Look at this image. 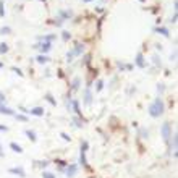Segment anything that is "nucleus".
<instances>
[{"instance_id": "nucleus-32", "label": "nucleus", "mask_w": 178, "mask_h": 178, "mask_svg": "<svg viewBox=\"0 0 178 178\" xmlns=\"http://www.w3.org/2000/svg\"><path fill=\"white\" fill-rule=\"evenodd\" d=\"M102 89H104V83H102V81H97V88H96V91L99 92V91H102Z\"/></svg>"}, {"instance_id": "nucleus-40", "label": "nucleus", "mask_w": 178, "mask_h": 178, "mask_svg": "<svg viewBox=\"0 0 178 178\" xmlns=\"http://www.w3.org/2000/svg\"><path fill=\"white\" fill-rule=\"evenodd\" d=\"M0 131H8V126H5V125H0Z\"/></svg>"}, {"instance_id": "nucleus-20", "label": "nucleus", "mask_w": 178, "mask_h": 178, "mask_svg": "<svg viewBox=\"0 0 178 178\" xmlns=\"http://www.w3.org/2000/svg\"><path fill=\"white\" fill-rule=\"evenodd\" d=\"M139 136H141V138H144V139H146V138L149 136V131H147L146 128H141V130H139Z\"/></svg>"}, {"instance_id": "nucleus-37", "label": "nucleus", "mask_w": 178, "mask_h": 178, "mask_svg": "<svg viewBox=\"0 0 178 178\" xmlns=\"http://www.w3.org/2000/svg\"><path fill=\"white\" fill-rule=\"evenodd\" d=\"M152 60H154V63L157 65V67H160V60H159V57H157V55H155V57H154Z\"/></svg>"}, {"instance_id": "nucleus-36", "label": "nucleus", "mask_w": 178, "mask_h": 178, "mask_svg": "<svg viewBox=\"0 0 178 178\" xmlns=\"http://www.w3.org/2000/svg\"><path fill=\"white\" fill-rule=\"evenodd\" d=\"M12 70H13V71H15L16 74H20V76H23V73H21V70H20V68H16V67H13Z\"/></svg>"}, {"instance_id": "nucleus-9", "label": "nucleus", "mask_w": 178, "mask_h": 178, "mask_svg": "<svg viewBox=\"0 0 178 178\" xmlns=\"http://www.w3.org/2000/svg\"><path fill=\"white\" fill-rule=\"evenodd\" d=\"M172 138V141H170V149H172V151H173V155L176 157V133H173V136H170Z\"/></svg>"}, {"instance_id": "nucleus-18", "label": "nucleus", "mask_w": 178, "mask_h": 178, "mask_svg": "<svg viewBox=\"0 0 178 178\" xmlns=\"http://www.w3.org/2000/svg\"><path fill=\"white\" fill-rule=\"evenodd\" d=\"M79 83H81V79H79V78H74V79H73V84H71V89H73V91L79 89Z\"/></svg>"}, {"instance_id": "nucleus-26", "label": "nucleus", "mask_w": 178, "mask_h": 178, "mask_svg": "<svg viewBox=\"0 0 178 178\" xmlns=\"http://www.w3.org/2000/svg\"><path fill=\"white\" fill-rule=\"evenodd\" d=\"M5 52H8V45L3 42V44H0V53H5Z\"/></svg>"}, {"instance_id": "nucleus-10", "label": "nucleus", "mask_w": 178, "mask_h": 178, "mask_svg": "<svg viewBox=\"0 0 178 178\" xmlns=\"http://www.w3.org/2000/svg\"><path fill=\"white\" fill-rule=\"evenodd\" d=\"M136 65H138L139 68H144V67H146L144 58H143V53H138V55H136Z\"/></svg>"}, {"instance_id": "nucleus-45", "label": "nucleus", "mask_w": 178, "mask_h": 178, "mask_svg": "<svg viewBox=\"0 0 178 178\" xmlns=\"http://www.w3.org/2000/svg\"><path fill=\"white\" fill-rule=\"evenodd\" d=\"M42 2H45V0H42Z\"/></svg>"}, {"instance_id": "nucleus-41", "label": "nucleus", "mask_w": 178, "mask_h": 178, "mask_svg": "<svg viewBox=\"0 0 178 178\" xmlns=\"http://www.w3.org/2000/svg\"><path fill=\"white\" fill-rule=\"evenodd\" d=\"M172 23H176V13H173V16H172Z\"/></svg>"}, {"instance_id": "nucleus-35", "label": "nucleus", "mask_w": 178, "mask_h": 178, "mask_svg": "<svg viewBox=\"0 0 178 178\" xmlns=\"http://www.w3.org/2000/svg\"><path fill=\"white\" fill-rule=\"evenodd\" d=\"M53 23L57 24V26H62V24H63V20H62V18H57V20H55Z\"/></svg>"}, {"instance_id": "nucleus-21", "label": "nucleus", "mask_w": 178, "mask_h": 178, "mask_svg": "<svg viewBox=\"0 0 178 178\" xmlns=\"http://www.w3.org/2000/svg\"><path fill=\"white\" fill-rule=\"evenodd\" d=\"M79 160H81V164L86 167L88 165V160H86V152H81V155H79Z\"/></svg>"}, {"instance_id": "nucleus-28", "label": "nucleus", "mask_w": 178, "mask_h": 178, "mask_svg": "<svg viewBox=\"0 0 178 178\" xmlns=\"http://www.w3.org/2000/svg\"><path fill=\"white\" fill-rule=\"evenodd\" d=\"M73 57H74V53H73V50H70V52L67 53V62H68V63L73 62Z\"/></svg>"}, {"instance_id": "nucleus-12", "label": "nucleus", "mask_w": 178, "mask_h": 178, "mask_svg": "<svg viewBox=\"0 0 178 178\" xmlns=\"http://www.w3.org/2000/svg\"><path fill=\"white\" fill-rule=\"evenodd\" d=\"M24 133H26V136H28V139H29V141H33V143H36V133H34V131L33 130H26L24 131Z\"/></svg>"}, {"instance_id": "nucleus-3", "label": "nucleus", "mask_w": 178, "mask_h": 178, "mask_svg": "<svg viewBox=\"0 0 178 178\" xmlns=\"http://www.w3.org/2000/svg\"><path fill=\"white\" fill-rule=\"evenodd\" d=\"M34 49H41V52H42V55H44V53H47V52L52 49V45H50V42H41V44H36Z\"/></svg>"}, {"instance_id": "nucleus-29", "label": "nucleus", "mask_w": 178, "mask_h": 178, "mask_svg": "<svg viewBox=\"0 0 178 178\" xmlns=\"http://www.w3.org/2000/svg\"><path fill=\"white\" fill-rule=\"evenodd\" d=\"M42 178H57V176H55L53 173H50V172H44L42 173Z\"/></svg>"}, {"instance_id": "nucleus-4", "label": "nucleus", "mask_w": 178, "mask_h": 178, "mask_svg": "<svg viewBox=\"0 0 178 178\" xmlns=\"http://www.w3.org/2000/svg\"><path fill=\"white\" fill-rule=\"evenodd\" d=\"M76 172H78V165H74V164H70L67 168H65V173H67V176H70V178H73L76 175Z\"/></svg>"}, {"instance_id": "nucleus-22", "label": "nucleus", "mask_w": 178, "mask_h": 178, "mask_svg": "<svg viewBox=\"0 0 178 178\" xmlns=\"http://www.w3.org/2000/svg\"><path fill=\"white\" fill-rule=\"evenodd\" d=\"M45 99H47V100L50 102L52 105H57V100H55V99L52 97V94H45Z\"/></svg>"}, {"instance_id": "nucleus-23", "label": "nucleus", "mask_w": 178, "mask_h": 178, "mask_svg": "<svg viewBox=\"0 0 178 178\" xmlns=\"http://www.w3.org/2000/svg\"><path fill=\"white\" fill-rule=\"evenodd\" d=\"M10 33H12V29H10L8 26H3L2 29H0V34H3V36H5V34H10Z\"/></svg>"}, {"instance_id": "nucleus-42", "label": "nucleus", "mask_w": 178, "mask_h": 178, "mask_svg": "<svg viewBox=\"0 0 178 178\" xmlns=\"http://www.w3.org/2000/svg\"><path fill=\"white\" fill-rule=\"evenodd\" d=\"M0 157H3V147H2V144H0Z\"/></svg>"}, {"instance_id": "nucleus-44", "label": "nucleus", "mask_w": 178, "mask_h": 178, "mask_svg": "<svg viewBox=\"0 0 178 178\" xmlns=\"http://www.w3.org/2000/svg\"><path fill=\"white\" fill-rule=\"evenodd\" d=\"M0 68H2V63H0Z\"/></svg>"}, {"instance_id": "nucleus-5", "label": "nucleus", "mask_w": 178, "mask_h": 178, "mask_svg": "<svg viewBox=\"0 0 178 178\" xmlns=\"http://www.w3.org/2000/svg\"><path fill=\"white\" fill-rule=\"evenodd\" d=\"M8 172L13 173V175H18L20 178H24V176H26V172H24V168H23V167H13V168H10Z\"/></svg>"}, {"instance_id": "nucleus-8", "label": "nucleus", "mask_w": 178, "mask_h": 178, "mask_svg": "<svg viewBox=\"0 0 178 178\" xmlns=\"http://www.w3.org/2000/svg\"><path fill=\"white\" fill-rule=\"evenodd\" d=\"M29 114L34 115V117H42V115H44V109H42V107H34V109L29 110Z\"/></svg>"}, {"instance_id": "nucleus-30", "label": "nucleus", "mask_w": 178, "mask_h": 178, "mask_svg": "<svg viewBox=\"0 0 178 178\" xmlns=\"http://www.w3.org/2000/svg\"><path fill=\"white\" fill-rule=\"evenodd\" d=\"M0 16H5V10H3V0H0Z\"/></svg>"}, {"instance_id": "nucleus-25", "label": "nucleus", "mask_w": 178, "mask_h": 178, "mask_svg": "<svg viewBox=\"0 0 178 178\" xmlns=\"http://www.w3.org/2000/svg\"><path fill=\"white\" fill-rule=\"evenodd\" d=\"M15 118H16L18 121H28V117H26V115H21V114H18V115H15Z\"/></svg>"}, {"instance_id": "nucleus-1", "label": "nucleus", "mask_w": 178, "mask_h": 178, "mask_svg": "<svg viewBox=\"0 0 178 178\" xmlns=\"http://www.w3.org/2000/svg\"><path fill=\"white\" fill-rule=\"evenodd\" d=\"M164 110H165V107H164L162 99L157 97V99H154L152 104L149 105V115H151L152 118H157V117H160L164 114Z\"/></svg>"}, {"instance_id": "nucleus-13", "label": "nucleus", "mask_w": 178, "mask_h": 178, "mask_svg": "<svg viewBox=\"0 0 178 178\" xmlns=\"http://www.w3.org/2000/svg\"><path fill=\"white\" fill-rule=\"evenodd\" d=\"M55 37H57L55 34H49V36H42V37H39V41H41V42H52Z\"/></svg>"}, {"instance_id": "nucleus-2", "label": "nucleus", "mask_w": 178, "mask_h": 178, "mask_svg": "<svg viewBox=\"0 0 178 178\" xmlns=\"http://www.w3.org/2000/svg\"><path fill=\"white\" fill-rule=\"evenodd\" d=\"M160 133H162L164 141H168V139H170V136H172V126H170V123H164Z\"/></svg>"}, {"instance_id": "nucleus-11", "label": "nucleus", "mask_w": 178, "mask_h": 178, "mask_svg": "<svg viewBox=\"0 0 178 178\" xmlns=\"http://www.w3.org/2000/svg\"><path fill=\"white\" fill-rule=\"evenodd\" d=\"M0 114H3V115H15V112L12 109L5 107V105H0Z\"/></svg>"}, {"instance_id": "nucleus-43", "label": "nucleus", "mask_w": 178, "mask_h": 178, "mask_svg": "<svg viewBox=\"0 0 178 178\" xmlns=\"http://www.w3.org/2000/svg\"><path fill=\"white\" fill-rule=\"evenodd\" d=\"M86 2H92V0H86Z\"/></svg>"}, {"instance_id": "nucleus-7", "label": "nucleus", "mask_w": 178, "mask_h": 178, "mask_svg": "<svg viewBox=\"0 0 178 178\" xmlns=\"http://www.w3.org/2000/svg\"><path fill=\"white\" fill-rule=\"evenodd\" d=\"M71 112H74L76 115H81V109H79L78 99H71Z\"/></svg>"}, {"instance_id": "nucleus-16", "label": "nucleus", "mask_w": 178, "mask_h": 178, "mask_svg": "<svg viewBox=\"0 0 178 178\" xmlns=\"http://www.w3.org/2000/svg\"><path fill=\"white\" fill-rule=\"evenodd\" d=\"M10 147L13 149L15 152H18V154H21V152H23V147H21L20 144H16V143H10Z\"/></svg>"}, {"instance_id": "nucleus-33", "label": "nucleus", "mask_w": 178, "mask_h": 178, "mask_svg": "<svg viewBox=\"0 0 178 178\" xmlns=\"http://www.w3.org/2000/svg\"><path fill=\"white\" fill-rule=\"evenodd\" d=\"M157 91H159V94H162V92L165 91V86L164 84H157Z\"/></svg>"}, {"instance_id": "nucleus-31", "label": "nucleus", "mask_w": 178, "mask_h": 178, "mask_svg": "<svg viewBox=\"0 0 178 178\" xmlns=\"http://www.w3.org/2000/svg\"><path fill=\"white\" fill-rule=\"evenodd\" d=\"M5 100H7V97H5V94L2 91H0V105H3L5 104Z\"/></svg>"}, {"instance_id": "nucleus-39", "label": "nucleus", "mask_w": 178, "mask_h": 178, "mask_svg": "<svg viewBox=\"0 0 178 178\" xmlns=\"http://www.w3.org/2000/svg\"><path fill=\"white\" fill-rule=\"evenodd\" d=\"M49 165V162L47 160H42V162H39V167H47Z\"/></svg>"}, {"instance_id": "nucleus-34", "label": "nucleus", "mask_w": 178, "mask_h": 178, "mask_svg": "<svg viewBox=\"0 0 178 178\" xmlns=\"http://www.w3.org/2000/svg\"><path fill=\"white\" fill-rule=\"evenodd\" d=\"M62 34H63V39H65V41H68V39H70V33H68V31H63Z\"/></svg>"}, {"instance_id": "nucleus-15", "label": "nucleus", "mask_w": 178, "mask_h": 178, "mask_svg": "<svg viewBox=\"0 0 178 178\" xmlns=\"http://www.w3.org/2000/svg\"><path fill=\"white\" fill-rule=\"evenodd\" d=\"M58 15H60L62 20H63V18H65V20H68V18H71V16H73V13H71V12H65V10H60V12H58Z\"/></svg>"}, {"instance_id": "nucleus-6", "label": "nucleus", "mask_w": 178, "mask_h": 178, "mask_svg": "<svg viewBox=\"0 0 178 178\" xmlns=\"http://www.w3.org/2000/svg\"><path fill=\"white\" fill-rule=\"evenodd\" d=\"M92 102V94H91V86L84 89V105H91Z\"/></svg>"}, {"instance_id": "nucleus-19", "label": "nucleus", "mask_w": 178, "mask_h": 178, "mask_svg": "<svg viewBox=\"0 0 178 178\" xmlns=\"http://www.w3.org/2000/svg\"><path fill=\"white\" fill-rule=\"evenodd\" d=\"M154 31L159 33V34H162V36H168V29H165V28H155Z\"/></svg>"}, {"instance_id": "nucleus-14", "label": "nucleus", "mask_w": 178, "mask_h": 178, "mask_svg": "<svg viewBox=\"0 0 178 178\" xmlns=\"http://www.w3.org/2000/svg\"><path fill=\"white\" fill-rule=\"evenodd\" d=\"M83 52H84V45H83V44H78L76 47L73 49V53H74V55H81Z\"/></svg>"}, {"instance_id": "nucleus-17", "label": "nucleus", "mask_w": 178, "mask_h": 178, "mask_svg": "<svg viewBox=\"0 0 178 178\" xmlns=\"http://www.w3.org/2000/svg\"><path fill=\"white\" fill-rule=\"evenodd\" d=\"M36 60H37V62H39V63H42V65H44V63H47V62H49L50 58L47 57V55H39V57H37Z\"/></svg>"}, {"instance_id": "nucleus-27", "label": "nucleus", "mask_w": 178, "mask_h": 178, "mask_svg": "<svg viewBox=\"0 0 178 178\" xmlns=\"http://www.w3.org/2000/svg\"><path fill=\"white\" fill-rule=\"evenodd\" d=\"M73 123H74V125H76L78 128H81V126H83V121H81L79 118H76V117H74V118H73Z\"/></svg>"}, {"instance_id": "nucleus-38", "label": "nucleus", "mask_w": 178, "mask_h": 178, "mask_svg": "<svg viewBox=\"0 0 178 178\" xmlns=\"http://www.w3.org/2000/svg\"><path fill=\"white\" fill-rule=\"evenodd\" d=\"M62 138L65 139V141H70V139H71V138H70V136L67 134V133H62Z\"/></svg>"}, {"instance_id": "nucleus-24", "label": "nucleus", "mask_w": 178, "mask_h": 178, "mask_svg": "<svg viewBox=\"0 0 178 178\" xmlns=\"http://www.w3.org/2000/svg\"><path fill=\"white\" fill-rule=\"evenodd\" d=\"M88 147H89L88 141H81V152H86V151H88Z\"/></svg>"}]
</instances>
